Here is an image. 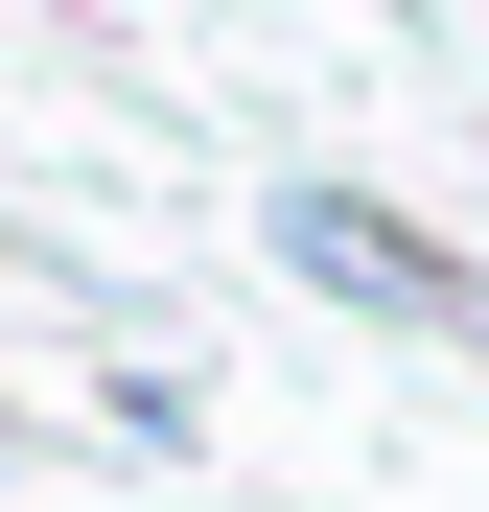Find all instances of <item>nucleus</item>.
<instances>
[{"mask_svg":"<svg viewBox=\"0 0 489 512\" xmlns=\"http://www.w3.org/2000/svg\"><path fill=\"white\" fill-rule=\"evenodd\" d=\"M257 233H280V280H326L350 326H420V350H466V303H489V256H443L420 210H373V187H257Z\"/></svg>","mask_w":489,"mask_h":512,"instance_id":"nucleus-1","label":"nucleus"},{"mask_svg":"<svg viewBox=\"0 0 489 512\" xmlns=\"http://www.w3.org/2000/svg\"><path fill=\"white\" fill-rule=\"evenodd\" d=\"M0 466H24V419H0Z\"/></svg>","mask_w":489,"mask_h":512,"instance_id":"nucleus-2","label":"nucleus"},{"mask_svg":"<svg viewBox=\"0 0 489 512\" xmlns=\"http://www.w3.org/2000/svg\"><path fill=\"white\" fill-rule=\"evenodd\" d=\"M466 350H489V303H466Z\"/></svg>","mask_w":489,"mask_h":512,"instance_id":"nucleus-3","label":"nucleus"}]
</instances>
